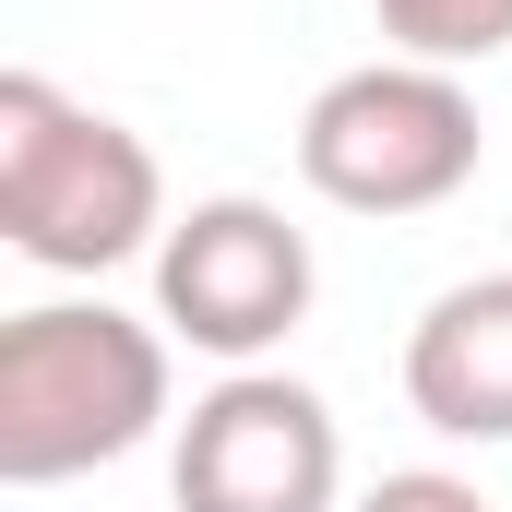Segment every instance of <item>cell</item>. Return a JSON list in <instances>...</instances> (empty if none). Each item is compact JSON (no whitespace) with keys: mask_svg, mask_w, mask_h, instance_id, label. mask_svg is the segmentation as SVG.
Instances as JSON below:
<instances>
[{"mask_svg":"<svg viewBox=\"0 0 512 512\" xmlns=\"http://www.w3.org/2000/svg\"><path fill=\"white\" fill-rule=\"evenodd\" d=\"M167 417V334L108 298H36L0 322V477L60 489L155 441Z\"/></svg>","mask_w":512,"mask_h":512,"instance_id":"cell-1","label":"cell"},{"mask_svg":"<svg viewBox=\"0 0 512 512\" xmlns=\"http://www.w3.org/2000/svg\"><path fill=\"white\" fill-rule=\"evenodd\" d=\"M0 239L36 274H108L167 239L155 143L108 108H72L48 72H0Z\"/></svg>","mask_w":512,"mask_h":512,"instance_id":"cell-2","label":"cell"},{"mask_svg":"<svg viewBox=\"0 0 512 512\" xmlns=\"http://www.w3.org/2000/svg\"><path fill=\"white\" fill-rule=\"evenodd\" d=\"M477 155H489L477 96L441 60H358L298 120V179L346 215H429L477 179Z\"/></svg>","mask_w":512,"mask_h":512,"instance_id":"cell-3","label":"cell"},{"mask_svg":"<svg viewBox=\"0 0 512 512\" xmlns=\"http://www.w3.org/2000/svg\"><path fill=\"white\" fill-rule=\"evenodd\" d=\"M310 286H322L310 227H286L262 191H215V203L167 215V239H155V322L227 370H251L262 346H286L310 322Z\"/></svg>","mask_w":512,"mask_h":512,"instance_id":"cell-4","label":"cell"},{"mask_svg":"<svg viewBox=\"0 0 512 512\" xmlns=\"http://www.w3.org/2000/svg\"><path fill=\"white\" fill-rule=\"evenodd\" d=\"M167 489H179V512H334V489H346L334 405L286 370H227L179 417Z\"/></svg>","mask_w":512,"mask_h":512,"instance_id":"cell-5","label":"cell"},{"mask_svg":"<svg viewBox=\"0 0 512 512\" xmlns=\"http://www.w3.org/2000/svg\"><path fill=\"white\" fill-rule=\"evenodd\" d=\"M405 405L441 441H512V274L441 286L405 334Z\"/></svg>","mask_w":512,"mask_h":512,"instance_id":"cell-6","label":"cell"},{"mask_svg":"<svg viewBox=\"0 0 512 512\" xmlns=\"http://www.w3.org/2000/svg\"><path fill=\"white\" fill-rule=\"evenodd\" d=\"M393 36V60H441V72H465V60H501L512 48V0H370Z\"/></svg>","mask_w":512,"mask_h":512,"instance_id":"cell-7","label":"cell"},{"mask_svg":"<svg viewBox=\"0 0 512 512\" xmlns=\"http://www.w3.org/2000/svg\"><path fill=\"white\" fill-rule=\"evenodd\" d=\"M358 512H489V501H477L465 477H441V465H405V477H382Z\"/></svg>","mask_w":512,"mask_h":512,"instance_id":"cell-8","label":"cell"}]
</instances>
